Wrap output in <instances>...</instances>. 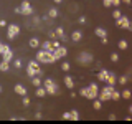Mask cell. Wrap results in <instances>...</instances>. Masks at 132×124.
<instances>
[{"label":"cell","mask_w":132,"mask_h":124,"mask_svg":"<svg viewBox=\"0 0 132 124\" xmlns=\"http://www.w3.org/2000/svg\"><path fill=\"white\" fill-rule=\"evenodd\" d=\"M79 94L82 98H88V99H96L99 96V86L96 84V83H91V84H88L86 88H81L79 89Z\"/></svg>","instance_id":"cell-1"},{"label":"cell","mask_w":132,"mask_h":124,"mask_svg":"<svg viewBox=\"0 0 132 124\" xmlns=\"http://www.w3.org/2000/svg\"><path fill=\"white\" fill-rule=\"evenodd\" d=\"M27 76H43V69H41V66H40V61H36V60H31V61H28V66H27Z\"/></svg>","instance_id":"cell-2"},{"label":"cell","mask_w":132,"mask_h":124,"mask_svg":"<svg viewBox=\"0 0 132 124\" xmlns=\"http://www.w3.org/2000/svg\"><path fill=\"white\" fill-rule=\"evenodd\" d=\"M36 61H40V63H46V65H50V63H55V56H53V53L51 51H46V50H38L36 51V58H35Z\"/></svg>","instance_id":"cell-3"},{"label":"cell","mask_w":132,"mask_h":124,"mask_svg":"<svg viewBox=\"0 0 132 124\" xmlns=\"http://www.w3.org/2000/svg\"><path fill=\"white\" fill-rule=\"evenodd\" d=\"M114 89L116 88H114L112 84H107V83H106V86H104V88H101V91H99L97 99H101L102 103H104V101H111V94H112Z\"/></svg>","instance_id":"cell-4"},{"label":"cell","mask_w":132,"mask_h":124,"mask_svg":"<svg viewBox=\"0 0 132 124\" xmlns=\"http://www.w3.org/2000/svg\"><path fill=\"white\" fill-rule=\"evenodd\" d=\"M76 61H78V65H81V66H88V65H91L94 61V56L91 55V53H88V51H81L79 55H78Z\"/></svg>","instance_id":"cell-5"},{"label":"cell","mask_w":132,"mask_h":124,"mask_svg":"<svg viewBox=\"0 0 132 124\" xmlns=\"http://www.w3.org/2000/svg\"><path fill=\"white\" fill-rule=\"evenodd\" d=\"M18 35H20V25H16V23L7 25V38L8 40H15Z\"/></svg>","instance_id":"cell-6"},{"label":"cell","mask_w":132,"mask_h":124,"mask_svg":"<svg viewBox=\"0 0 132 124\" xmlns=\"http://www.w3.org/2000/svg\"><path fill=\"white\" fill-rule=\"evenodd\" d=\"M20 10H22V13H20V15H27V17H30V15L35 13V12H33L31 3L28 2V0H23V2L20 3Z\"/></svg>","instance_id":"cell-7"},{"label":"cell","mask_w":132,"mask_h":124,"mask_svg":"<svg viewBox=\"0 0 132 124\" xmlns=\"http://www.w3.org/2000/svg\"><path fill=\"white\" fill-rule=\"evenodd\" d=\"M51 53H53V56H55V60L58 61V60H61V58H64L66 55H68V48L63 47V45H60V47L55 48Z\"/></svg>","instance_id":"cell-8"},{"label":"cell","mask_w":132,"mask_h":124,"mask_svg":"<svg viewBox=\"0 0 132 124\" xmlns=\"http://www.w3.org/2000/svg\"><path fill=\"white\" fill-rule=\"evenodd\" d=\"M13 50H12L8 45H5V50H3V53H2V60L3 61H8V63H12V60H13Z\"/></svg>","instance_id":"cell-9"},{"label":"cell","mask_w":132,"mask_h":124,"mask_svg":"<svg viewBox=\"0 0 132 124\" xmlns=\"http://www.w3.org/2000/svg\"><path fill=\"white\" fill-rule=\"evenodd\" d=\"M130 23V20L127 18L126 15H121V18H117L116 20V25H117L119 28H127V25Z\"/></svg>","instance_id":"cell-10"},{"label":"cell","mask_w":132,"mask_h":124,"mask_svg":"<svg viewBox=\"0 0 132 124\" xmlns=\"http://www.w3.org/2000/svg\"><path fill=\"white\" fill-rule=\"evenodd\" d=\"M55 35H56V38H60L61 41H66V40H68V36L64 35L63 27H56V28H55Z\"/></svg>","instance_id":"cell-11"},{"label":"cell","mask_w":132,"mask_h":124,"mask_svg":"<svg viewBox=\"0 0 132 124\" xmlns=\"http://www.w3.org/2000/svg\"><path fill=\"white\" fill-rule=\"evenodd\" d=\"M13 91H15V94H20V96H25V94H28V89L25 88L23 84H15V86H13Z\"/></svg>","instance_id":"cell-12"},{"label":"cell","mask_w":132,"mask_h":124,"mask_svg":"<svg viewBox=\"0 0 132 124\" xmlns=\"http://www.w3.org/2000/svg\"><path fill=\"white\" fill-rule=\"evenodd\" d=\"M106 83H107V84H112V86H116V83H117V76H116V73H114V71H109V73H107Z\"/></svg>","instance_id":"cell-13"},{"label":"cell","mask_w":132,"mask_h":124,"mask_svg":"<svg viewBox=\"0 0 132 124\" xmlns=\"http://www.w3.org/2000/svg\"><path fill=\"white\" fill-rule=\"evenodd\" d=\"M71 40L74 41V43L81 41V40H82V32H81V30H74V32L71 33Z\"/></svg>","instance_id":"cell-14"},{"label":"cell","mask_w":132,"mask_h":124,"mask_svg":"<svg viewBox=\"0 0 132 124\" xmlns=\"http://www.w3.org/2000/svg\"><path fill=\"white\" fill-rule=\"evenodd\" d=\"M64 86H66L68 89H73V88H74V80L69 76V74H66V76H64Z\"/></svg>","instance_id":"cell-15"},{"label":"cell","mask_w":132,"mask_h":124,"mask_svg":"<svg viewBox=\"0 0 132 124\" xmlns=\"http://www.w3.org/2000/svg\"><path fill=\"white\" fill-rule=\"evenodd\" d=\"M107 69H101L99 68V71H97V80L99 81H102V83H106V78H107Z\"/></svg>","instance_id":"cell-16"},{"label":"cell","mask_w":132,"mask_h":124,"mask_svg":"<svg viewBox=\"0 0 132 124\" xmlns=\"http://www.w3.org/2000/svg\"><path fill=\"white\" fill-rule=\"evenodd\" d=\"M94 35L99 36V38H104V36H107V32H106L102 27H97L96 30H94Z\"/></svg>","instance_id":"cell-17"},{"label":"cell","mask_w":132,"mask_h":124,"mask_svg":"<svg viewBox=\"0 0 132 124\" xmlns=\"http://www.w3.org/2000/svg\"><path fill=\"white\" fill-rule=\"evenodd\" d=\"M28 47H30V48H38L40 47V40L36 38V36H31L30 41H28Z\"/></svg>","instance_id":"cell-18"},{"label":"cell","mask_w":132,"mask_h":124,"mask_svg":"<svg viewBox=\"0 0 132 124\" xmlns=\"http://www.w3.org/2000/svg\"><path fill=\"white\" fill-rule=\"evenodd\" d=\"M41 50H46V51H53V47H51V40H46L43 43H40Z\"/></svg>","instance_id":"cell-19"},{"label":"cell","mask_w":132,"mask_h":124,"mask_svg":"<svg viewBox=\"0 0 132 124\" xmlns=\"http://www.w3.org/2000/svg\"><path fill=\"white\" fill-rule=\"evenodd\" d=\"M43 86H45V89H48V88H53V86H58V84L51 80V78H46V80L43 81Z\"/></svg>","instance_id":"cell-20"},{"label":"cell","mask_w":132,"mask_h":124,"mask_svg":"<svg viewBox=\"0 0 132 124\" xmlns=\"http://www.w3.org/2000/svg\"><path fill=\"white\" fill-rule=\"evenodd\" d=\"M101 107H102V101L101 99H93V109L94 111H101Z\"/></svg>","instance_id":"cell-21"},{"label":"cell","mask_w":132,"mask_h":124,"mask_svg":"<svg viewBox=\"0 0 132 124\" xmlns=\"http://www.w3.org/2000/svg\"><path fill=\"white\" fill-rule=\"evenodd\" d=\"M46 89H45V86H38V88H36V96L38 98H45L46 96Z\"/></svg>","instance_id":"cell-22"},{"label":"cell","mask_w":132,"mask_h":124,"mask_svg":"<svg viewBox=\"0 0 132 124\" xmlns=\"http://www.w3.org/2000/svg\"><path fill=\"white\" fill-rule=\"evenodd\" d=\"M0 71H3V73L10 71V63H8V61H3V60H2V63H0Z\"/></svg>","instance_id":"cell-23"},{"label":"cell","mask_w":132,"mask_h":124,"mask_svg":"<svg viewBox=\"0 0 132 124\" xmlns=\"http://www.w3.org/2000/svg\"><path fill=\"white\" fill-rule=\"evenodd\" d=\"M69 114H71V119H73V121H79V119H81V114L78 113L76 109H71V111H69Z\"/></svg>","instance_id":"cell-24"},{"label":"cell","mask_w":132,"mask_h":124,"mask_svg":"<svg viewBox=\"0 0 132 124\" xmlns=\"http://www.w3.org/2000/svg\"><path fill=\"white\" fill-rule=\"evenodd\" d=\"M31 84L35 86V88L41 86V76H33V78H31Z\"/></svg>","instance_id":"cell-25"},{"label":"cell","mask_w":132,"mask_h":124,"mask_svg":"<svg viewBox=\"0 0 132 124\" xmlns=\"http://www.w3.org/2000/svg\"><path fill=\"white\" fill-rule=\"evenodd\" d=\"M121 98H124V99H130V98H132L130 89H124L122 93H121Z\"/></svg>","instance_id":"cell-26"},{"label":"cell","mask_w":132,"mask_h":124,"mask_svg":"<svg viewBox=\"0 0 132 124\" xmlns=\"http://www.w3.org/2000/svg\"><path fill=\"white\" fill-rule=\"evenodd\" d=\"M119 99H121V93H119V91H112V94H111V101H119Z\"/></svg>","instance_id":"cell-27"},{"label":"cell","mask_w":132,"mask_h":124,"mask_svg":"<svg viewBox=\"0 0 132 124\" xmlns=\"http://www.w3.org/2000/svg\"><path fill=\"white\" fill-rule=\"evenodd\" d=\"M48 15H50V18H56V17H58V8H55V7L50 8V10H48Z\"/></svg>","instance_id":"cell-28"},{"label":"cell","mask_w":132,"mask_h":124,"mask_svg":"<svg viewBox=\"0 0 132 124\" xmlns=\"http://www.w3.org/2000/svg\"><path fill=\"white\" fill-rule=\"evenodd\" d=\"M117 47L121 48V50H127V47H129V43H127L126 40H119V43H117Z\"/></svg>","instance_id":"cell-29"},{"label":"cell","mask_w":132,"mask_h":124,"mask_svg":"<svg viewBox=\"0 0 132 124\" xmlns=\"http://www.w3.org/2000/svg\"><path fill=\"white\" fill-rule=\"evenodd\" d=\"M61 69H63V71H69V69H71V65H69L68 61H63V63H61Z\"/></svg>","instance_id":"cell-30"},{"label":"cell","mask_w":132,"mask_h":124,"mask_svg":"<svg viewBox=\"0 0 132 124\" xmlns=\"http://www.w3.org/2000/svg\"><path fill=\"white\" fill-rule=\"evenodd\" d=\"M12 63H13V68L15 69H20V68H22V60H12Z\"/></svg>","instance_id":"cell-31"},{"label":"cell","mask_w":132,"mask_h":124,"mask_svg":"<svg viewBox=\"0 0 132 124\" xmlns=\"http://www.w3.org/2000/svg\"><path fill=\"white\" fill-rule=\"evenodd\" d=\"M127 80H129V78H127V76H119V78H117V83H119V84H121V86H124V84H126V83H127Z\"/></svg>","instance_id":"cell-32"},{"label":"cell","mask_w":132,"mask_h":124,"mask_svg":"<svg viewBox=\"0 0 132 124\" xmlns=\"http://www.w3.org/2000/svg\"><path fill=\"white\" fill-rule=\"evenodd\" d=\"M121 10L119 8H114V12H112V17H114V20H117V18H121Z\"/></svg>","instance_id":"cell-33"},{"label":"cell","mask_w":132,"mask_h":124,"mask_svg":"<svg viewBox=\"0 0 132 124\" xmlns=\"http://www.w3.org/2000/svg\"><path fill=\"white\" fill-rule=\"evenodd\" d=\"M111 61H112V63H117L119 61V53H111Z\"/></svg>","instance_id":"cell-34"},{"label":"cell","mask_w":132,"mask_h":124,"mask_svg":"<svg viewBox=\"0 0 132 124\" xmlns=\"http://www.w3.org/2000/svg\"><path fill=\"white\" fill-rule=\"evenodd\" d=\"M30 103H31V101H30V98H28L27 94H25L23 99H22V104H23V106H30Z\"/></svg>","instance_id":"cell-35"},{"label":"cell","mask_w":132,"mask_h":124,"mask_svg":"<svg viewBox=\"0 0 132 124\" xmlns=\"http://www.w3.org/2000/svg\"><path fill=\"white\" fill-rule=\"evenodd\" d=\"M102 5H104L106 8H111L112 7V0H102Z\"/></svg>","instance_id":"cell-36"},{"label":"cell","mask_w":132,"mask_h":124,"mask_svg":"<svg viewBox=\"0 0 132 124\" xmlns=\"http://www.w3.org/2000/svg\"><path fill=\"white\" fill-rule=\"evenodd\" d=\"M60 45H61V43H60V40H56V38L51 41V47H53V50H55V48H58Z\"/></svg>","instance_id":"cell-37"},{"label":"cell","mask_w":132,"mask_h":124,"mask_svg":"<svg viewBox=\"0 0 132 124\" xmlns=\"http://www.w3.org/2000/svg\"><path fill=\"white\" fill-rule=\"evenodd\" d=\"M78 23H79V25H84V23H86V17H84V15H81L79 18H78Z\"/></svg>","instance_id":"cell-38"},{"label":"cell","mask_w":132,"mask_h":124,"mask_svg":"<svg viewBox=\"0 0 132 124\" xmlns=\"http://www.w3.org/2000/svg\"><path fill=\"white\" fill-rule=\"evenodd\" d=\"M61 118H63V119H71V114H69V111L63 113V114H61Z\"/></svg>","instance_id":"cell-39"},{"label":"cell","mask_w":132,"mask_h":124,"mask_svg":"<svg viewBox=\"0 0 132 124\" xmlns=\"http://www.w3.org/2000/svg\"><path fill=\"white\" fill-rule=\"evenodd\" d=\"M33 118H35V119H43V114H41L40 111H36V113L33 114Z\"/></svg>","instance_id":"cell-40"},{"label":"cell","mask_w":132,"mask_h":124,"mask_svg":"<svg viewBox=\"0 0 132 124\" xmlns=\"http://www.w3.org/2000/svg\"><path fill=\"white\" fill-rule=\"evenodd\" d=\"M40 22H41V18H40V17H33V23H35V25H40Z\"/></svg>","instance_id":"cell-41"},{"label":"cell","mask_w":132,"mask_h":124,"mask_svg":"<svg viewBox=\"0 0 132 124\" xmlns=\"http://www.w3.org/2000/svg\"><path fill=\"white\" fill-rule=\"evenodd\" d=\"M119 5H121V0H112V7L114 8H117Z\"/></svg>","instance_id":"cell-42"},{"label":"cell","mask_w":132,"mask_h":124,"mask_svg":"<svg viewBox=\"0 0 132 124\" xmlns=\"http://www.w3.org/2000/svg\"><path fill=\"white\" fill-rule=\"evenodd\" d=\"M5 45H7V43H2V41H0V55H2L3 50H5Z\"/></svg>","instance_id":"cell-43"},{"label":"cell","mask_w":132,"mask_h":124,"mask_svg":"<svg viewBox=\"0 0 132 124\" xmlns=\"http://www.w3.org/2000/svg\"><path fill=\"white\" fill-rule=\"evenodd\" d=\"M41 20H43V22H50V15H43V17H41Z\"/></svg>","instance_id":"cell-44"},{"label":"cell","mask_w":132,"mask_h":124,"mask_svg":"<svg viewBox=\"0 0 132 124\" xmlns=\"http://www.w3.org/2000/svg\"><path fill=\"white\" fill-rule=\"evenodd\" d=\"M0 27H7V20H0Z\"/></svg>","instance_id":"cell-45"},{"label":"cell","mask_w":132,"mask_h":124,"mask_svg":"<svg viewBox=\"0 0 132 124\" xmlns=\"http://www.w3.org/2000/svg\"><path fill=\"white\" fill-rule=\"evenodd\" d=\"M101 43H102V45H107V36H104V38H101Z\"/></svg>","instance_id":"cell-46"},{"label":"cell","mask_w":132,"mask_h":124,"mask_svg":"<svg viewBox=\"0 0 132 124\" xmlns=\"http://www.w3.org/2000/svg\"><path fill=\"white\" fill-rule=\"evenodd\" d=\"M13 12H15V13H22V10H20V7H15V8H13Z\"/></svg>","instance_id":"cell-47"},{"label":"cell","mask_w":132,"mask_h":124,"mask_svg":"<svg viewBox=\"0 0 132 124\" xmlns=\"http://www.w3.org/2000/svg\"><path fill=\"white\" fill-rule=\"evenodd\" d=\"M109 121H116V114H109Z\"/></svg>","instance_id":"cell-48"},{"label":"cell","mask_w":132,"mask_h":124,"mask_svg":"<svg viewBox=\"0 0 132 124\" xmlns=\"http://www.w3.org/2000/svg\"><path fill=\"white\" fill-rule=\"evenodd\" d=\"M126 30H129V32H132V22H130L129 25H127V28H126Z\"/></svg>","instance_id":"cell-49"},{"label":"cell","mask_w":132,"mask_h":124,"mask_svg":"<svg viewBox=\"0 0 132 124\" xmlns=\"http://www.w3.org/2000/svg\"><path fill=\"white\" fill-rule=\"evenodd\" d=\"M53 2H55V3H61V2H63V0H53Z\"/></svg>","instance_id":"cell-50"},{"label":"cell","mask_w":132,"mask_h":124,"mask_svg":"<svg viewBox=\"0 0 132 124\" xmlns=\"http://www.w3.org/2000/svg\"><path fill=\"white\" fill-rule=\"evenodd\" d=\"M129 113H130V114H132V104H130V106H129Z\"/></svg>","instance_id":"cell-51"},{"label":"cell","mask_w":132,"mask_h":124,"mask_svg":"<svg viewBox=\"0 0 132 124\" xmlns=\"http://www.w3.org/2000/svg\"><path fill=\"white\" fill-rule=\"evenodd\" d=\"M122 2H124V3H130V0H122Z\"/></svg>","instance_id":"cell-52"},{"label":"cell","mask_w":132,"mask_h":124,"mask_svg":"<svg viewBox=\"0 0 132 124\" xmlns=\"http://www.w3.org/2000/svg\"><path fill=\"white\" fill-rule=\"evenodd\" d=\"M0 93H2V86H0Z\"/></svg>","instance_id":"cell-53"}]
</instances>
